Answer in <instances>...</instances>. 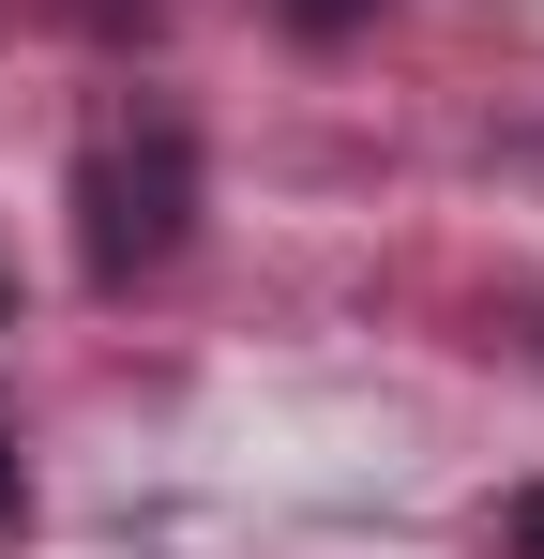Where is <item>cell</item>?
<instances>
[{
    "label": "cell",
    "instance_id": "1",
    "mask_svg": "<svg viewBox=\"0 0 544 559\" xmlns=\"http://www.w3.org/2000/svg\"><path fill=\"white\" fill-rule=\"evenodd\" d=\"M181 227H197V136L181 121H106L76 152V273L137 287L181 258Z\"/></svg>",
    "mask_w": 544,
    "mask_h": 559
},
{
    "label": "cell",
    "instance_id": "2",
    "mask_svg": "<svg viewBox=\"0 0 544 559\" xmlns=\"http://www.w3.org/2000/svg\"><path fill=\"white\" fill-rule=\"evenodd\" d=\"M272 15H287V31H363L378 0H272Z\"/></svg>",
    "mask_w": 544,
    "mask_h": 559
},
{
    "label": "cell",
    "instance_id": "3",
    "mask_svg": "<svg viewBox=\"0 0 544 559\" xmlns=\"http://www.w3.org/2000/svg\"><path fill=\"white\" fill-rule=\"evenodd\" d=\"M499 530H515V559H544V484L515 499V514H499Z\"/></svg>",
    "mask_w": 544,
    "mask_h": 559
},
{
    "label": "cell",
    "instance_id": "4",
    "mask_svg": "<svg viewBox=\"0 0 544 559\" xmlns=\"http://www.w3.org/2000/svg\"><path fill=\"white\" fill-rule=\"evenodd\" d=\"M15 499H31V484H15V439H0V530H15Z\"/></svg>",
    "mask_w": 544,
    "mask_h": 559
}]
</instances>
